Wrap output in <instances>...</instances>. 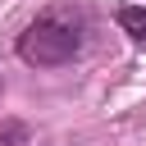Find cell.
Returning a JSON list of instances; mask_svg holds the SVG:
<instances>
[{"instance_id": "cell-1", "label": "cell", "mask_w": 146, "mask_h": 146, "mask_svg": "<svg viewBox=\"0 0 146 146\" xmlns=\"http://www.w3.org/2000/svg\"><path fill=\"white\" fill-rule=\"evenodd\" d=\"M82 50V18L73 9H50L18 36V59L32 68H59Z\"/></svg>"}, {"instance_id": "cell-2", "label": "cell", "mask_w": 146, "mask_h": 146, "mask_svg": "<svg viewBox=\"0 0 146 146\" xmlns=\"http://www.w3.org/2000/svg\"><path fill=\"white\" fill-rule=\"evenodd\" d=\"M119 27L146 50V5H123V9H119Z\"/></svg>"}]
</instances>
